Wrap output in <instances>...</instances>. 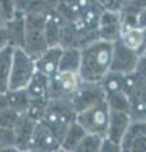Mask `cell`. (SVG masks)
<instances>
[{"mask_svg": "<svg viewBox=\"0 0 146 152\" xmlns=\"http://www.w3.org/2000/svg\"><path fill=\"white\" fill-rule=\"evenodd\" d=\"M103 142V137L85 134V137L76 145L71 152H99Z\"/></svg>", "mask_w": 146, "mask_h": 152, "instance_id": "obj_22", "label": "cell"}, {"mask_svg": "<svg viewBox=\"0 0 146 152\" xmlns=\"http://www.w3.org/2000/svg\"><path fill=\"white\" fill-rule=\"evenodd\" d=\"M61 53H62V46H52L48 47L40 57H37L36 61V70L42 72L48 79L59 72V65Z\"/></svg>", "mask_w": 146, "mask_h": 152, "instance_id": "obj_12", "label": "cell"}, {"mask_svg": "<svg viewBox=\"0 0 146 152\" xmlns=\"http://www.w3.org/2000/svg\"><path fill=\"white\" fill-rule=\"evenodd\" d=\"M60 147V138L46 122H37L34 127L33 134H32L31 150H36L40 152H52ZM28 148V150H29Z\"/></svg>", "mask_w": 146, "mask_h": 152, "instance_id": "obj_8", "label": "cell"}, {"mask_svg": "<svg viewBox=\"0 0 146 152\" xmlns=\"http://www.w3.org/2000/svg\"><path fill=\"white\" fill-rule=\"evenodd\" d=\"M36 124H37V122L33 121L32 118H29L24 113L21 114L17 123L14 124V127H13L14 145L22 152H24L29 148L32 134H33Z\"/></svg>", "mask_w": 146, "mask_h": 152, "instance_id": "obj_11", "label": "cell"}, {"mask_svg": "<svg viewBox=\"0 0 146 152\" xmlns=\"http://www.w3.org/2000/svg\"><path fill=\"white\" fill-rule=\"evenodd\" d=\"M9 45V37H8V33H7V29L5 27L4 28H0V51L7 48Z\"/></svg>", "mask_w": 146, "mask_h": 152, "instance_id": "obj_27", "label": "cell"}, {"mask_svg": "<svg viewBox=\"0 0 146 152\" xmlns=\"http://www.w3.org/2000/svg\"><path fill=\"white\" fill-rule=\"evenodd\" d=\"M45 22L46 18L40 15H29L24 19V41L22 48L34 60L48 48L45 34Z\"/></svg>", "mask_w": 146, "mask_h": 152, "instance_id": "obj_4", "label": "cell"}, {"mask_svg": "<svg viewBox=\"0 0 146 152\" xmlns=\"http://www.w3.org/2000/svg\"><path fill=\"white\" fill-rule=\"evenodd\" d=\"M113 42L97 39L80 48V67L78 75L81 81L101 83L111 69Z\"/></svg>", "mask_w": 146, "mask_h": 152, "instance_id": "obj_1", "label": "cell"}, {"mask_svg": "<svg viewBox=\"0 0 146 152\" xmlns=\"http://www.w3.org/2000/svg\"><path fill=\"white\" fill-rule=\"evenodd\" d=\"M120 39L126 47L137 52L140 55L141 50H145V29L140 27H127L121 29Z\"/></svg>", "mask_w": 146, "mask_h": 152, "instance_id": "obj_14", "label": "cell"}, {"mask_svg": "<svg viewBox=\"0 0 146 152\" xmlns=\"http://www.w3.org/2000/svg\"><path fill=\"white\" fill-rule=\"evenodd\" d=\"M47 102L48 100H31L24 114H27V115L32 118L33 121L40 122L45 115Z\"/></svg>", "mask_w": 146, "mask_h": 152, "instance_id": "obj_23", "label": "cell"}, {"mask_svg": "<svg viewBox=\"0 0 146 152\" xmlns=\"http://www.w3.org/2000/svg\"><path fill=\"white\" fill-rule=\"evenodd\" d=\"M52 152H69V151H66V150H64L62 147H59V148H56L55 151H52Z\"/></svg>", "mask_w": 146, "mask_h": 152, "instance_id": "obj_30", "label": "cell"}, {"mask_svg": "<svg viewBox=\"0 0 146 152\" xmlns=\"http://www.w3.org/2000/svg\"><path fill=\"white\" fill-rule=\"evenodd\" d=\"M14 145V134L12 128L0 126V148L4 147H12Z\"/></svg>", "mask_w": 146, "mask_h": 152, "instance_id": "obj_25", "label": "cell"}, {"mask_svg": "<svg viewBox=\"0 0 146 152\" xmlns=\"http://www.w3.org/2000/svg\"><path fill=\"white\" fill-rule=\"evenodd\" d=\"M101 85L106 95L116 91H126L127 86V75L108 71L107 75L101 80Z\"/></svg>", "mask_w": 146, "mask_h": 152, "instance_id": "obj_18", "label": "cell"}, {"mask_svg": "<svg viewBox=\"0 0 146 152\" xmlns=\"http://www.w3.org/2000/svg\"><path fill=\"white\" fill-rule=\"evenodd\" d=\"M80 67V50L76 47H62L59 72H74L78 74Z\"/></svg>", "mask_w": 146, "mask_h": 152, "instance_id": "obj_16", "label": "cell"}, {"mask_svg": "<svg viewBox=\"0 0 146 152\" xmlns=\"http://www.w3.org/2000/svg\"><path fill=\"white\" fill-rule=\"evenodd\" d=\"M24 152H40V151H36V150H27V151H24Z\"/></svg>", "mask_w": 146, "mask_h": 152, "instance_id": "obj_31", "label": "cell"}, {"mask_svg": "<svg viewBox=\"0 0 146 152\" xmlns=\"http://www.w3.org/2000/svg\"><path fill=\"white\" fill-rule=\"evenodd\" d=\"M48 81L47 76L36 70L24 89L28 98L31 100H48Z\"/></svg>", "mask_w": 146, "mask_h": 152, "instance_id": "obj_13", "label": "cell"}, {"mask_svg": "<svg viewBox=\"0 0 146 152\" xmlns=\"http://www.w3.org/2000/svg\"><path fill=\"white\" fill-rule=\"evenodd\" d=\"M106 102L111 110L130 113V98L126 91H116L106 95Z\"/></svg>", "mask_w": 146, "mask_h": 152, "instance_id": "obj_21", "label": "cell"}, {"mask_svg": "<svg viewBox=\"0 0 146 152\" xmlns=\"http://www.w3.org/2000/svg\"><path fill=\"white\" fill-rule=\"evenodd\" d=\"M80 80L78 74L57 72L48 81V99L52 98H70L79 88Z\"/></svg>", "mask_w": 146, "mask_h": 152, "instance_id": "obj_7", "label": "cell"}, {"mask_svg": "<svg viewBox=\"0 0 146 152\" xmlns=\"http://www.w3.org/2000/svg\"><path fill=\"white\" fill-rule=\"evenodd\" d=\"M0 152H22V151L18 150L15 146H12V147H4V148H0Z\"/></svg>", "mask_w": 146, "mask_h": 152, "instance_id": "obj_28", "label": "cell"}, {"mask_svg": "<svg viewBox=\"0 0 146 152\" xmlns=\"http://www.w3.org/2000/svg\"><path fill=\"white\" fill-rule=\"evenodd\" d=\"M103 100H106V93L101 83L81 81L79 88L71 95V104L75 113L90 108Z\"/></svg>", "mask_w": 146, "mask_h": 152, "instance_id": "obj_6", "label": "cell"}, {"mask_svg": "<svg viewBox=\"0 0 146 152\" xmlns=\"http://www.w3.org/2000/svg\"><path fill=\"white\" fill-rule=\"evenodd\" d=\"M131 123H132V118H131L130 113L111 110L109 122H108V128L104 138L116 142V143H121L125 134L128 131Z\"/></svg>", "mask_w": 146, "mask_h": 152, "instance_id": "obj_10", "label": "cell"}, {"mask_svg": "<svg viewBox=\"0 0 146 152\" xmlns=\"http://www.w3.org/2000/svg\"><path fill=\"white\" fill-rule=\"evenodd\" d=\"M12 53L13 47L8 46L7 48L0 51V93L5 94L8 91V80L9 71L12 64Z\"/></svg>", "mask_w": 146, "mask_h": 152, "instance_id": "obj_20", "label": "cell"}, {"mask_svg": "<svg viewBox=\"0 0 146 152\" xmlns=\"http://www.w3.org/2000/svg\"><path fill=\"white\" fill-rule=\"evenodd\" d=\"M85 134H87V132L84 131L81 128V126L74 119L66 127V129H65L64 136H62L61 142H60V147H62L64 150L71 152L75 147H76V145L79 142L85 137Z\"/></svg>", "mask_w": 146, "mask_h": 152, "instance_id": "obj_17", "label": "cell"}, {"mask_svg": "<svg viewBox=\"0 0 146 152\" xmlns=\"http://www.w3.org/2000/svg\"><path fill=\"white\" fill-rule=\"evenodd\" d=\"M122 27L120 26V19L116 14L107 13L101 20V38L104 41L114 42L120 38Z\"/></svg>", "mask_w": 146, "mask_h": 152, "instance_id": "obj_15", "label": "cell"}, {"mask_svg": "<svg viewBox=\"0 0 146 152\" xmlns=\"http://www.w3.org/2000/svg\"><path fill=\"white\" fill-rule=\"evenodd\" d=\"M111 109L106 100L95 104L88 109L76 113L75 121H76L87 134H94L99 137H106L108 122H109Z\"/></svg>", "mask_w": 146, "mask_h": 152, "instance_id": "obj_3", "label": "cell"}, {"mask_svg": "<svg viewBox=\"0 0 146 152\" xmlns=\"http://www.w3.org/2000/svg\"><path fill=\"white\" fill-rule=\"evenodd\" d=\"M99 152H122L121 143H116L107 138H103Z\"/></svg>", "mask_w": 146, "mask_h": 152, "instance_id": "obj_26", "label": "cell"}, {"mask_svg": "<svg viewBox=\"0 0 146 152\" xmlns=\"http://www.w3.org/2000/svg\"><path fill=\"white\" fill-rule=\"evenodd\" d=\"M121 147L122 152H146V119L132 121Z\"/></svg>", "mask_w": 146, "mask_h": 152, "instance_id": "obj_9", "label": "cell"}, {"mask_svg": "<svg viewBox=\"0 0 146 152\" xmlns=\"http://www.w3.org/2000/svg\"><path fill=\"white\" fill-rule=\"evenodd\" d=\"M36 72V61L22 47H13L8 90L26 89Z\"/></svg>", "mask_w": 146, "mask_h": 152, "instance_id": "obj_2", "label": "cell"}, {"mask_svg": "<svg viewBox=\"0 0 146 152\" xmlns=\"http://www.w3.org/2000/svg\"><path fill=\"white\" fill-rule=\"evenodd\" d=\"M19 115L21 114L14 110L13 108H10L9 105H5L4 108L0 109V126L7 127V128H12L13 129V127L17 123Z\"/></svg>", "mask_w": 146, "mask_h": 152, "instance_id": "obj_24", "label": "cell"}, {"mask_svg": "<svg viewBox=\"0 0 146 152\" xmlns=\"http://www.w3.org/2000/svg\"><path fill=\"white\" fill-rule=\"evenodd\" d=\"M139 61H140V55L137 52L130 50L128 47H126L121 42L120 38L113 42L109 71L118 72L122 75H131L137 69Z\"/></svg>", "mask_w": 146, "mask_h": 152, "instance_id": "obj_5", "label": "cell"}, {"mask_svg": "<svg viewBox=\"0 0 146 152\" xmlns=\"http://www.w3.org/2000/svg\"><path fill=\"white\" fill-rule=\"evenodd\" d=\"M5 99H7L8 105L13 108L14 110L18 112L19 114L26 113L28 105H29V102H31V99L28 98L24 89L8 90L5 93Z\"/></svg>", "mask_w": 146, "mask_h": 152, "instance_id": "obj_19", "label": "cell"}, {"mask_svg": "<svg viewBox=\"0 0 146 152\" xmlns=\"http://www.w3.org/2000/svg\"><path fill=\"white\" fill-rule=\"evenodd\" d=\"M5 105H8V104H7V99H5V94L0 93V109L4 108Z\"/></svg>", "mask_w": 146, "mask_h": 152, "instance_id": "obj_29", "label": "cell"}]
</instances>
